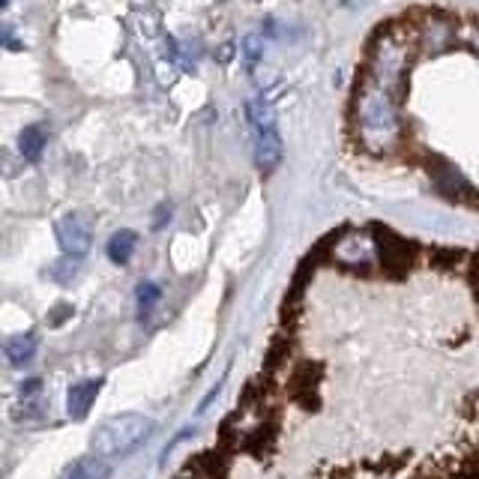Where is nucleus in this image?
<instances>
[{
  "instance_id": "obj_2",
  "label": "nucleus",
  "mask_w": 479,
  "mask_h": 479,
  "mask_svg": "<svg viewBox=\"0 0 479 479\" xmlns=\"http://www.w3.org/2000/svg\"><path fill=\"white\" fill-rule=\"evenodd\" d=\"M153 434V419L144 414H120L111 416L105 423L97 425L90 438V450L93 456L102 461H114L130 456L135 447H141Z\"/></svg>"
},
{
  "instance_id": "obj_5",
  "label": "nucleus",
  "mask_w": 479,
  "mask_h": 479,
  "mask_svg": "<svg viewBox=\"0 0 479 479\" xmlns=\"http://www.w3.org/2000/svg\"><path fill=\"white\" fill-rule=\"evenodd\" d=\"M99 390H102V381H99V378L75 383V387L66 392V408H70V414H72L75 419L88 416V410L93 408V401H97Z\"/></svg>"
},
{
  "instance_id": "obj_1",
  "label": "nucleus",
  "mask_w": 479,
  "mask_h": 479,
  "mask_svg": "<svg viewBox=\"0 0 479 479\" xmlns=\"http://www.w3.org/2000/svg\"><path fill=\"white\" fill-rule=\"evenodd\" d=\"M410 51H414V42H410V37H405L401 28H383L372 39L369 70H366L363 81H359L354 120L359 141L374 153L390 150L399 141L401 126L396 93L401 75L408 72Z\"/></svg>"
},
{
  "instance_id": "obj_17",
  "label": "nucleus",
  "mask_w": 479,
  "mask_h": 479,
  "mask_svg": "<svg viewBox=\"0 0 479 479\" xmlns=\"http://www.w3.org/2000/svg\"><path fill=\"white\" fill-rule=\"evenodd\" d=\"M467 42H470V48L479 51V24H474V28H470V33H467Z\"/></svg>"
},
{
  "instance_id": "obj_3",
  "label": "nucleus",
  "mask_w": 479,
  "mask_h": 479,
  "mask_svg": "<svg viewBox=\"0 0 479 479\" xmlns=\"http://www.w3.org/2000/svg\"><path fill=\"white\" fill-rule=\"evenodd\" d=\"M246 117H249V126L255 132V165L264 174H270L282 162V139L276 130V114H273L267 99L255 97L246 102Z\"/></svg>"
},
{
  "instance_id": "obj_14",
  "label": "nucleus",
  "mask_w": 479,
  "mask_h": 479,
  "mask_svg": "<svg viewBox=\"0 0 479 479\" xmlns=\"http://www.w3.org/2000/svg\"><path fill=\"white\" fill-rule=\"evenodd\" d=\"M156 299H159V288L153 285V282H144V285L139 288V306L141 309H150Z\"/></svg>"
},
{
  "instance_id": "obj_18",
  "label": "nucleus",
  "mask_w": 479,
  "mask_h": 479,
  "mask_svg": "<svg viewBox=\"0 0 479 479\" xmlns=\"http://www.w3.org/2000/svg\"><path fill=\"white\" fill-rule=\"evenodd\" d=\"M6 4H10V0H0V10H6Z\"/></svg>"
},
{
  "instance_id": "obj_9",
  "label": "nucleus",
  "mask_w": 479,
  "mask_h": 479,
  "mask_svg": "<svg viewBox=\"0 0 479 479\" xmlns=\"http://www.w3.org/2000/svg\"><path fill=\"white\" fill-rule=\"evenodd\" d=\"M19 150L28 162H39L42 150H46V132L39 126H24L19 135Z\"/></svg>"
},
{
  "instance_id": "obj_13",
  "label": "nucleus",
  "mask_w": 479,
  "mask_h": 479,
  "mask_svg": "<svg viewBox=\"0 0 479 479\" xmlns=\"http://www.w3.org/2000/svg\"><path fill=\"white\" fill-rule=\"evenodd\" d=\"M0 48H6V51H21L24 48V42L15 37L10 24H4V21H0Z\"/></svg>"
},
{
  "instance_id": "obj_8",
  "label": "nucleus",
  "mask_w": 479,
  "mask_h": 479,
  "mask_svg": "<svg viewBox=\"0 0 479 479\" xmlns=\"http://www.w3.org/2000/svg\"><path fill=\"white\" fill-rule=\"evenodd\" d=\"M135 243H139L135 231H130V228L117 231V234H111V240H108V258L114 261V264H126V261L132 258Z\"/></svg>"
},
{
  "instance_id": "obj_16",
  "label": "nucleus",
  "mask_w": 479,
  "mask_h": 479,
  "mask_svg": "<svg viewBox=\"0 0 479 479\" xmlns=\"http://www.w3.org/2000/svg\"><path fill=\"white\" fill-rule=\"evenodd\" d=\"M168 216H171V207L165 204V207H162V210H156V222H153V225H156V228L168 225Z\"/></svg>"
},
{
  "instance_id": "obj_7",
  "label": "nucleus",
  "mask_w": 479,
  "mask_h": 479,
  "mask_svg": "<svg viewBox=\"0 0 479 479\" xmlns=\"http://www.w3.org/2000/svg\"><path fill=\"white\" fill-rule=\"evenodd\" d=\"M108 476H111V465H108V461L90 456V458L72 461V465L66 467V474L60 476V479H108Z\"/></svg>"
},
{
  "instance_id": "obj_10",
  "label": "nucleus",
  "mask_w": 479,
  "mask_h": 479,
  "mask_svg": "<svg viewBox=\"0 0 479 479\" xmlns=\"http://www.w3.org/2000/svg\"><path fill=\"white\" fill-rule=\"evenodd\" d=\"M434 183H438L441 192H447V195H461V192L470 189L467 180L461 177L452 165H441L438 171H434Z\"/></svg>"
},
{
  "instance_id": "obj_4",
  "label": "nucleus",
  "mask_w": 479,
  "mask_h": 479,
  "mask_svg": "<svg viewBox=\"0 0 479 479\" xmlns=\"http://www.w3.org/2000/svg\"><path fill=\"white\" fill-rule=\"evenodd\" d=\"M55 231H57V243L63 246L66 255H72V258H81V255L90 252L93 228H90V222L81 216V213H66V216H60Z\"/></svg>"
},
{
  "instance_id": "obj_12",
  "label": "nucleus",
  "mask_w": 479,
  "mask_h": 479,
  "mask_svg": "<svg viewBox=\"0 0 479 479\" xmlns=\"http://www.w3.org/2000/svg\"><path fill=\"white\" fill-rule=\"evenodd\" d=\"M261 51H264L261 37H246V39H243V55H246V66H249V70H252L255 60L261 57Z\"/></svg>"
},
{
  "instance_id": "obj_11",
  "label": "nucleus",
  "mask_w": 479,
  "mask_h": 479,
  "mask_svg": "<svg viewBox=\"0 0 479 479\" xmlns=\"http://www.w3.org/2000/svg\"><path fill=\"white\" fill-rule=\"evenodd\" d=\"M33 350H37V339H33L30 332H24V336L10 339V345H6V357H10L13 366H24L33 357Z\"/></svg>"
},
{
  "instance_id": "obj_15",
  "label": "nucleus",
  "mask_w": 479,
  "mask_h": 479,
  "mask_svg": "<svg viewBox=\"0 0 479 479\" xmlns=\"http://www.w3.org/2000/svg\"><path fill=\"white\" fill-rule=\"evenodd\" d=\"M42 387V383H39V378H30V381H24L21 383V396H30V392H37Z\"/></svg>"
},
{
  "instance_id": "obj_6",
  "label": "nucleus",
  "mask_w": 479,
  "mask_h": 479,
  "mask_svg": "<svg viewBox=\"0 0 479 479\" xmlns=\"http://www.w3.org/2000/svg\"><path fill=\"white\" fill-rule=\"evenodd\" d=\"M452 37H456V28H452L450 21H443V19H429L425 24H419V33H416V42L419 46H425V48H432V51H441V48H447Z\"/></svg>"
}]
</instances>
